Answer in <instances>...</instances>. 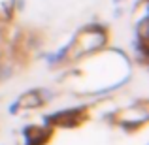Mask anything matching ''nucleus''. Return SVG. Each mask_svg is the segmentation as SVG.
Returning a JSON list of instances; mask_svg holds the SVG:
<instances>
[]
</instances>
